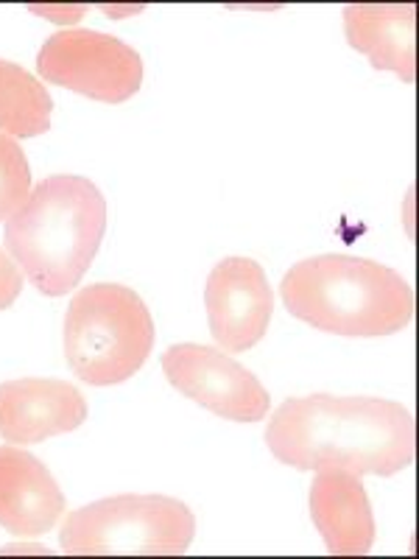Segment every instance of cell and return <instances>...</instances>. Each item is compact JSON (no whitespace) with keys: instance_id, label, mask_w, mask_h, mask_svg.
Instances as JSON below:
<instances>
[{"instance_id":"cell-1","label":"cell","mask_w":419,"mask_h":559,"mask_svg":"<svg viewBox=\"0 0 419 559\" xmlns=\"http://www.w3.org/2000/svg\"><path fill=\"white\" fill-rule=\"evenodd\" d=\"M266 445L297 471L394 476L414 464L417 439L406 406L381 397H291L272 414Z\"/></svg>"},{"instance_id":"cell-2","label":"cell","mask_w":419,"mask_h":559,"mask_svg":"<svg viewBox=\"0 0 419 559\" xmlns=\"http://www.w3.org/2000/svg\"><path fill=\"white\" fill-rule=\"evenodd\" d=\"M107 229V199L73 174L37 182L26 204L7 222L12 261L45 297H64L82 283Z\"/></svg>"},{"instance_id":"cell-3","label":"cell","mask_w":419,"mask_h":559,"mask_svg":"<svg viewBox=\"0 0 419 559\" xmlns=\"http://www.w3.org/2000/svg\"><path fill=\"white\" fill-rule=\"evenodd\" d=\"M288 313L338 336H388L414 317V288L403 274L352 254L297 263L279 283Z\"/></svg>"},{"instance_id":"cell-4","label":"cell","mask_w":419,"mask_h":559,"mask_svg":"<svg viewBox=\"0 0 419 559\" xmlns=\"http://www.w3.org/2000/svg\"><path fill=\"white\" fill-rule=\"evenodd\" d=\"M154 322L146 302L121 283H96L70 299L64 317V356L89 386L123 383L146 364Z\"/></svg>"},{"instance_id":"cell-5","label":"cell","mask_w":419,"mask_h":559,"mask_svg":"<svg viewBox=\"0 0 419 559\" xmlns=\"http://www.w3.org/2000/svg\"><path fill=\"white\" fill-rule=\"evenodd\" d=\"M196 518L166 496H115L70 512L59 546L68 557H182Z\"/></svg>"},{"instance_id":"cell-6","label":"cell","mask_w":419,"mask_h":559,"mask_svg":"<svg viewBox=\"0 0 419 559\" xmlns=\"http://www.w3.org/2000/svg\"><path fill=\"white\" fill-rule=\"evenodd\" d=\"M37 70L45 82L107 104L127 102L143 84V62L132 45L89 28L53 34L39 51Z\"/></svg>"},{"instance_id":"cell-7","label":"cell","mask_w":419,"mask_h":559,"mask_svg":"<svg viewBox=\"0 0 419 559\" xmlns=\"http://www.w3.org/2000/svg\"><path fill=\"white\" fill-rule=\"evenodd\" d=\"M163 369L173 389L236 423H261L268 414V392L241 364L204 344H177L166 349Z\"/></svg>"},{"instance_id":"cell-8","label":"cell","mask_w":419,"mask_h":559,"mask_svg":"<svg viewBox=\"0 0 419 559\" xmlns=\"http://www.w3.org/2000/svg\"><path fill=\"white\" fill-rule=\"evenodd\" d=\"M210 333L227 353H247L268 331L274 297L266 272L252 258H224L204 288Z\"/></svg>"},{"instance_id":"cell-9","label":"cell","mask_w":419,"mask_h":559,"mask_svg":"<svg viewBox=\"0 0 419 559\" xmlns=\"http://www.w3.org/2000/svg\"><path fill=\"white\" fill-rule=\"evenodd\" d=\"M87 419V401L76 386L45 378L0 383V437L34 445L48 437L76 431Z\"/></svg>"},{"instance_id":"cell-10","label":"cell","mask_w":419,"mask_h":559,"mask_svg":"<svg viewBox=\"0 0 419 559\" xmlns=\"http://www.w3.org/2000/svg\"><path fill=\"white\" fill-rule=\"evenodd\" d=\"M62 515L64 496L51 471L20 448H0V526L17 537H37Z\"/></svg>"},{"instance_id":"cell-11","label":"cell","mask_w":419,"mask_h":559,"mask_svg":"<svg viewBox=\"0 0 419 559\" xmlns=\"http://www.w3.org/2000/svg\"><path fill=\"white\" fill-rule=\"evenodd\" d=\"M311 515L333 557H363L375 543V518L361 476L347 471H316Z\"/></svg>"},{"instance_id":"cell-12","label":"cell","mask_w":419,"mask_h":559,"mask_svg":"<svg viewBox=\"0 0 419 559\" xmlns=\"http://www.w3.org/2000/svg\"><path fill=\"white\" fill-rule=\"evenodd\" d=\"M347 43L372 68L392 70L406 84L417 76V9L411 3H352L344 9Z\"/></svg>"},{"instance_id":"cell-13","label":"cell","mask_w":419,"mask_h":559,"mask_svg":"<svg viewBox=\"0 0 419 559\" xmlns=\"http://www.w3.org/2000/svg\"><path fill=\"white\" fill-rule=\"evenodd\" d=\"M53 102L39 79L20 64L0 59V134L37 138L51 129Z\"/></svg>"},{"instance_id":"cell-14","label":"cell","mask_w":419,"mask_h":559,"mask_svg":"<svg viewBox=\"0 0 419 559\" xmlns=\"http://www.w3.org/2000/svg\"><path fill=\"white\" fill-rule=\"evenodd\" d=\"M32 193V171L23 146L9 134H0V222L17 213Z\"/></svg>"},{"instance_id":"cell-15","label":"cell","mask_w":419,"mask_h":559,"mask_svg":"<svg viewBox=\"0 0 419 559\" xmlns=\"http://www.w3.org/2000/svg\"><path fill=\"white\" fill-rule=\"evenodd\" d=\"M23 292V274L7 252H0V311H7Z\"/></svg>"}]
</instances>
